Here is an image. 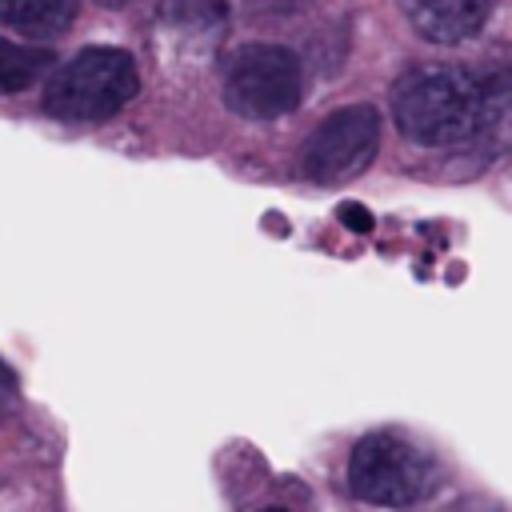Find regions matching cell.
I'll return each mask as SVG.
<instances>
[{
	"label": "cell",
	"instance_id": "cell-3",
	"mask_svg": "<svg viewBox=\"0 0 512 512\" xmlns=\"http://www.w3.org/2000/svg\"><path fill=\"white\" fill-rule=\"evenodd\" d=\"M140 88L136 60L124 48H84L52 72L44 112L68 124H96L116 116Z\"/></svg>",
	"mask_w": 512,
	"mask_h": 512
},
{
	"label": "cell",
	"instance_id": "cell-5",
	"mask_svg": "<svg viewBox=\"0 0 512 512\" xmlns=\"http://www.w3.org/2000/svg\"><path fill=\"white\" fill-rule=\"evenodd\" d=\"M380 148V112L372 104H348L324 116L300 148V168L316 184H344L360 176Z\"/></svg>",
	"mask_w": 512,
	"mask_h": 512
},
{
	"label": "cell",
	"instance_id": "cell-11",
	"mask_svg": "<svg viewBox=\"0 0 512 512\" xmlns=\"http://www.w3.org/2000/svg\"><path fill=\"white\" fill-rule=\"evenodd\" d=\"M96 4H104V8H120V4H128V0H96Z\"/></svg>",
	"mask_w": 512,
	"mask_h": 512
},
{
	"label": "cell",
	"instance_id": "cell-2",
	"mask_svg": "<svg viewBox=\"0 0 512 512\" xmlns=\"http://www.w3.org/2000/svg\"><path fill=\"white\" fill-rule=\"evenodd\" d=\"M348 492L376 508H416L440 484V464L396 432H368L352 444L344 468Z\"/></svg>",
	"mask_w": 512,
	"mask_h": 512
},
{
	"label": "cell",
	"instance_id": "cell-9",
	"mask_svg": "<svg viewBox=\"0 0 512 512\" xmlns=\"http://www.w3.org/2000/svg\"><path fill=\"white\" fill-rule=\"evenodd\" d=\"M248 12H256V16H288V12H296L304 0H240Z\"/></svg>",
	"mask_w": 512,
	"mask_h": 512
},
{
	"label": "cell",
	"instance_id": "cell-4",
	"mask_svg": "<svg viewBox=\"0 0 512 512\" xmlns=\"http://www.w3.org/2000/svg\"><path fill=\"white\" fill-rule=\"evenodd\" d=\"M224 104L244 120H280L300 104L304 72L280 44H244L224 64Z\"/></svg>",
	"mask_w": 512,
	"mask_h": 512
},
{
	"label": "cell",
	"instance_id": "cell-6",
	"mask_svg": "<svg viewBox=\"0 0 512 512\" xmlns=\"http://www.w3.org/2000/svg\"><path fill=\"white\" fill-rule=\"evenodd\" d=\"M496 0H404V12L412 28L432 44H460L476 36Z\"/></svg>",
	"mask_w": 512,
	"mask_h": 512
},
{
	"label": "cell",
	"instance_id": "cell-10",
	"mask_svg": "<svg viewBox=\"0 0 512 512\" xmlns=\"http://www.w3.org/2000/svg\"><path fill=\"white\" fill-rule=\"evenodd\" d=\"M340 220H344L348 228H356V232H368V228H372V212L360 208V204H340Z\"/></svg>",
	"mask_w": 512,
	"mask_h": 512
},
{
	"label": "cell",
	"instance_id": "cell-1",
	"mask_svg": "<svg viewBox=\"0 0 512 512\" xmlns=\"http://www.w3.org/2000/svg\"><path fill=\"white\" fill-rule=\"evenodd\" d=\"M508 112V76L468 64H420L392 88L396 128L424 148H456L488 136Z\"/></svg>",
	"mask_w": 512,
	"mask_h": 512
},
{
	"label": "cell",
	"instance_id": "cell-12",
	"mask_svg": "<svg viewBox=\"0 0 512 512\" xmlns=\"http://www.w3.org/2000/svg\"><path fill=\"white\" fill-rule=\"evenodd\" d=\"M264 512H288V508H264Z\"/></svg>",
	"mask_w": 512,
	"mask_h": 512
},
{
	"label": "cell",
	"instance_id": "cell-8",
	"mask_svg": "<svg viewBox=\"0 0 512 512\" xmlns=\"http://www.w3.org/2000/svg\"><path fill=\"white\" fill-rule=\"evenodd\" d=\"M48 68H52L48 48H24V44H12V40H0V96L24 92Z\"/></svg>",
	"mask_w": 512,
	"mask_h": 512
},
{
	"label": "cell",
	"instance_id": "cell-7",
	"mask_svg": "<svg viewBox=\"0 0 512 512\" xmlns=\"http://www.w3.org/2000/svg\"><path fill=\"white\" fill-rule=\"evenodd\" d=\"M76 16V0H0V20L28 36V40H52L60 36Z\"/></svg>",
	"mask_w": 512,
	"mask_h": 512
}]
</instances>
